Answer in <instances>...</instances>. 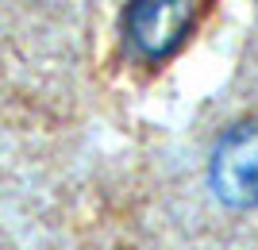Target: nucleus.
I'll return each instance as SVG.
<instances>
[{"label":"nucleus","instance_id":"1","mask_svg":"<svg viewBox=\"0 0 258 250\" xmlns=\"http://www.w3.org/2000/svg\"><path fill=\"white\" fill-rule=\"evenodd\" d=\"M212 189L235 208H258V120L235 123L216 142Z\"/></svg>","mask_w":258,"mask_h":250},{"label":"nucleus","instance_id":"2","mask_svg":"<svg viewBox=\"0 0 258 250\" xmlns=\"http://www.w3.org/2000/svg\"><path fill=\"white\" fill-rule=\"evenodd\" d=\"M189 31V0H131L127 35L147 58H162Z\"/></svg>","mask_w":258,"mask_h":250}]
</instances>
